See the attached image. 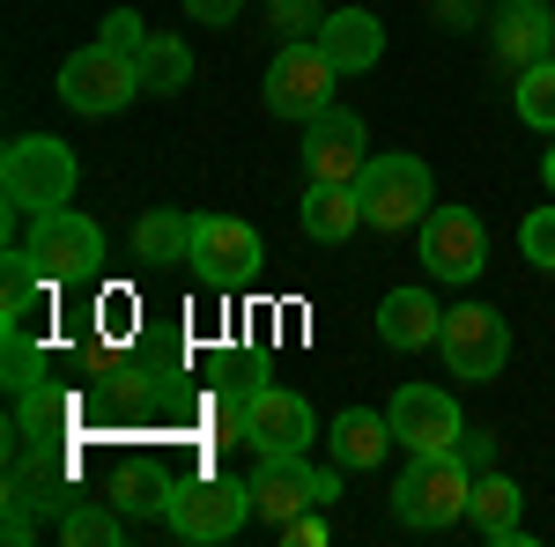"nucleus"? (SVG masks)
<instances>
[{"instance_id": "nucleus-2", "label": "nucleus", "mask_w": 555, "mask_h": 547, "mask_svg": "<svg viewBox=\"0 0 555 547\" xmlns=\"http://www.w3.org/2000/svg\"><path fill=\"white\" fill-rule=\"evenodd\" d=\"M356 200H363L371 230L400 237V230H423V214L437 208V178H429L423 156H371L356 178Z\"/></svg>"}, {"instance_id": "nucleus-27", "label": "nucleus", "mask_w": 555, "mask_h": 547, "mask_svg": "<svg viewBox=\"0 0 555 547\" xmlns=\"http://www.w3.org/2000/svg\"><path fill=\"white\" fill-rule=\"evenodd\" d=\"M38 385H44V348L15 326V334H8V392H15V400H30Z\"/></svg>"}, {"instance_id": "nucleus-23", "label": "nucleus", "mask_w": 555, "mask_h": 547, "mask_svg": "<svg viewBox=\"0 0 555 547\" xmlns=\"http://www.w3.org/2000/svg\"><path fill=\"white\" fill-rule=\"evenodd\" d=\"M185 82H193V52L178 38H149V52H141V89L149 96H178Z\"/></svg>"}, {"instance_id": "nucleus-10", "label": "nucleus", "mask_w": 555, "mask_h": 547, "mask_svg": "<svg viewBox=\"0 0 555 547\" xmlns=\"http://www.w3.org/2000/svg\"><path fill=\"white\" fill-rule=\"evenodd\" d=\"M245 518H253V481H230V473H201L171 496L178 541H230Z\"/></svg>"}, {"instance_id": "nucleus-22", "label": "nucleus", "mask_w": 555, "mask_h": 547, "mask_svg": "<svg viewBox=\"0 0 555 547\" xmlns=\"http://www.w3.org/2000/svg\"><path fill=\"white\" fill-rule=\"evenodd\" d=\"M185 252H193V214L156 208V214L133 222V259H141V266H171V259H185Z\"/></svg>"}, {"instance_id": "nucleus-9", "label": "nucleus", "mask_w": 555, "mask_h": 547, "mask_svg": "<svg viewBox=\"0 0 555 547\" xmlns=\"http://www.w3.org/2000/svg\"><path fill=\"white\" fill-rule=\"evenodd\" d=\"M193 274L208 282V289H245V282H259V259H267V245H259L253 222H237V214H193Z\"/></svg>"}, {"instance_id": "nucleus-17", "label": "nucleus", "mask_w": 555, "mask_h": 547, "mask_svg": "<svg viewBox=\"0 0 555 547\" xmlns=\"http://www.w3.org/2000/svg\"><path fill=\"white\" fill-rule=\"evenodd\" d=\"M304 237H319V245H348L356 230H363V200H356V185H334V178H311V193H304Z\"/></svg>"}, {"instance_id": "nucleus-24", "label": "nucleus", "mask_w": 555, "mask_h": 547, "mask_svg": "<svg viewBox=\"0 0 555 547\" xmlns=\"http://www.w3.org/2000/svg\"><path fill=\"white\" fill-rule=\"evenodd\" d=\"M518 119L533 133H555V60H533L518 75Z\"/></svg>"}, {"instance_id": "nucleus-38", "label": "nucleus", "mask_w": 555, "mask_h": 547, "mask_svg": "<svg viewBox=\"0 0 555 547\" xmlns=\"http://www.w3.org/2000/svg\"><path fill=\"white\" fill-rule=\"evenodd\" d=\"M267 8H274V0H267Z\"/></svg>"}, {"instance_id": "nucleus-4", "label": "nucleus", "mask_w": 555, "mask_h": 547, "mask_svg": "<svg viewBox=\"0 0 555 547\" xmlns=\"http://www.w3.org/2000/svg\"><path fill=\"white\" fill-rule=\"evenodd\" d=\"M133 96H149V89H141V60L112 52V44H82V52L60 67V104L82 112V119H112V112H127Z\"/></svg>"}, {"instance_id": "nucleus-12", "label": "nucleus", "mask_w": 555, "mask_h": 547, "mask_svg": "<svg viewBox=\"0 0 555 547\" xmlns=\"http://www.w3.org/2000/svg\"><path fill=\"white\" fill-rule=\"evenodd\" d=\"M423 266L437 282H474L489 266V230L474 208H429L423 214Z\"/></svg>"}, {"instance_id": "nucleus-7", "label": "nucleus", "mask_w": 555, "mask_h": 547, "mask_svg": "<svg viewBox=\"0 0 555 547\" xmlns=\"http://www.w3.org/2000/svg\"><path fill=\"white\" fill-rule=\"evenodd\" d=\"M30 252H38L44 282L52 289H75V282H96L104 274V230L75 208H52V214H30Z\"/></svg>"}, {"instance_id": "nucleus-8", "label": "nucleus", "mask_w": 555, "mask_h": 547, "mask_svg": "<svg viewBox=\"0 0 555 547\" xmlns=\"http://www.w3.org/2000/svg\"><path fill=\"white\" fill-rule=\"evenodd\" d=\"M437 348H444V363H452L460 385H489V378H504L512 326H504V311H489V303H460V311H444Z\"/></svg>"}, {"instance_id": "nucleus-19", "label": "nucleus", "mask_w": 555, "mask_h": 547, "mask_svg": "<svg viewBox=\"0 0 555 547\" xmlns=\"http://www.w3.org/2000/svg\"><path fill=\"white\" fill-rule=\"evenodd\" d=\"M496 52L518 60V67H533V60H555V15L541 0H512L504 15H496Z\"/></svg>"}, {"instance_id": "nucleus-14", "label": "nucleus", "mask_w": 555, "mask_h": 547, "mask_svg": "<svg viewBox=\"0 0 555 547\" xmlns=\"http://www.w3.org/2000/svg\"><path fill=\"white\" fill-rule=\"evenodd\" d=\"M392 437L408 444V452H460V400L452 392H437V385H400L392 392Z\"/></svg>"}, {"instance_id": "nucleus-29", "label": "nucleus", "mask_w": 555, "mask_h": 547, "mask_svg": "<svg viewBox=\"0 0 555 547\" xmlns=\"http://www.w3.org/2000/svg\"><path fill=\"white\" fill-rule=\"evenodd\" d=\"M96 44H112V52L141 60V52H149V30H141V15H133V8H112V15H104V30H96Z\"/></svg>"}, {"instance_id": "nucleus-5", "label": "nucleus", "mask_w": 555, "mask_h": 547, "mask_svg": "<svg viewBox=\"0 0 555 547\" xmlns=\"http://www.w3.org/2000/svg\"><path fill=\"white\" fill-rule=\"evenodd\" d=\"M334 82H341V67L326 60V44L289 38L274 52V67H267V112L274 119H319L334 104Z\"/></svg>"}, {"instance_id": "nucleus-31", "label": "nucleus", "mask_w": 555, "mask_h": 547, "mask_svg": "<svg viewBox=\"0 0 555 547\" xmlns=\"http://www.w3.org/2000/svg\"><path fill=\"white\" fill-rule=\"evenodd\" d=\"M319 23H326V15H319L311 0H274V30H282V38H304V30H319Z\"/></svg>"}, {"instance_id": "nucleus-37", "label": "nucleus", "mask_w": 555, "mask_h": 547, "mask_svg": "<svg viewBox=\"0 0 555 547\" xmlns=\"http://www.w3.org/2000/svg\"><path fill=\"white\" fill-rule=\"evenodd\" d=\"M437 8H452V0H437Z\"/></svg>"}, {"instance_id": "nucleus-36", "label": "nucleus", "mask_w": 555, "mask_h": 547, "mask_svg": "<svg viewBox=\"0 0 555 547\" xmlns=\"http://www.w3.org/2000/svg\"><path fill=\"white\" fill-rule=\"evenodd\" d=\"M541 178H548V193H555V148H548V164H541Z\"/></svg>"}, {"instance_id": "nucleus-35", "label": "nucleus", "mask_w": 555, "mask_h": 547, "mask_svg": "<svg viewBox=\"0 0 555 547\" xmlns=\"http://www.w3.org/2000/svg\"><path fill=\"white\" fill-rule=\"evenodd\" d=\"M8 541H30V496H8Z\"/></svg>"}, {"instance_id": "nucleus-3", "label": "nucleus", "mask_w": 555, "mask_h": 547, "mask_svg": "<svg viewBox=\"0 0 555 547\" xmlns=\"http://www.w3.org/2000/svg\"><path fill=\"white\" fill-rule=\"evenodd\" d=\"M467 489H474V473H467L460 452H415V466H408L400 489H392V518L415 525V533L460 525V518H467Z\"/></svg>"}, {"instance_id": "nucleus-11", "label": "nucleus", "mask_w": 555, "mask_h": 547, "mask_svg": "<svg viewBox=\"0 0 555 547\" xmlns=\"http://www.w3.org/2000/svg\"><path fill=\"white\" fill-rule=\"evenodd\" d=\"M319 437V415L304 392H282V385H253L245 392V444L259 459H282V452H304Z\"/></svg>"}, {"instance_id": "nucleus-25", "label": "nucleus", "mask_w": 555, "mask_h": 547, "mask_svg": "<svg viewBox=\"0 0 555 547\" xmlns=\"http://www.w3.org/2000/svg\"><path fill=\"white\" fill-rule=\"evenodd\" d=\"M171 481H164V473H156V466H133L127 481H119V510H127V518H171Z\"/></svg>"}, {"instance_id": "nucleus-30", "label": "nucleus", "mask_w": 555, "mask_h": 547, "mask_svg": "<svg viewBox=\"0 0 555 547\" xmlns=\"http://www.w3.org/2000/svg\"><path fill=\"white\" fill-rule=\"evenodd\" d=\"M518 245H526V259L533 266H548L555 274V208H533L526 222H518Z\"/></svg>"}, {"instance_id": "nucleus-13", "label": "nucleus", "mask_w": 555, "mask_h": 547, "mask_svg": "<svg viewBox=\"0 0 555 547\" xmlns=\"http://www.w3.org/2000/svg\"><path fill=\"white\" fill-rule=\"evenodd\" d=\"M363 164H371V133H363V119H356V112L326 104L319 119H304V170H311V178L356 185V178H363Z\"/></svg>"}, {"instance_id": "nucleus-34", "label": "nucleus", "mask_w": 555, "mask_h": 547, "mask_svg": "<svg viewBox=\"0 0 555 547\" xmlns=\"http://www.w3.org/2000/svg\"><path fill=\"white\" fill-rule=\"evenodd\" d=\"M185 15H193V23H215V30H222V23H237V0H185Z\"/></svg>"}, {"instance_id": "nucleus-21", "label": "nucleus", "mask_w": 555, "mask_h": 547, "mask_svg": "<svg viewBox=\"0 0 555 547\" xmlns=\"http://www.w3.org/2000/svg\"><path fill=\"white\" fill-rule=\"evenodd\" d=\"M44 289H52V282H44V266H38V252H30V245L0 259V334H15Z\"/></svg>"}, {"instance_id": "nucleus-18", "label": "nucleus", "mask_w": 555, "mask_h": 547, "mask_svg": "<svg viewBox=\"0 0 555 547\" xmlns=\"http://www.w3.org/2000/svg\"><path fill=\"white\" fill-rule=\"evenodd\" d=\"M437 334H444V311H437L423 289H392L378 303V340H385V348L408 355V348H429Z\"/></svg>"}, {"instance_id": "nucleus-1", "label": "nucleus", "mask_w": 555, "mask_h": 547, "mask_svg": "<svg viewBox=\"0 0 555 547\" xmlns=\"http://www.w3.org/2000/svg\"><path fill=\"white\" fill-rule=\"evenodd\" d=\"M75 148L67 141H52V133H23V141H8V156H0V193H8V214H52L75 200Z\"/></svg>"}, {"instance_id": "nucleus-20", "label": "nucleus", "mask_w": 555, "mask_h": 547, "mask_svg": "<svg viewBox=\"0 0 555 547\" xmlns=\"http://www.w3.org/2000/svg\"><path fill=\"white\" fill-rule=\"evenodd\" d=\"M467 518L489 533V541H526V533H518V481H504V473H474Z\"/></svg>"}, {"instance_id": "nucleus-16", "label": "nucleus", "mask_w": 555, "mask_h": 547, "mask_svg": "<svg viewBox=\"0 0 555 547\" xmlns=\"http://www.w3.org/2000/svg\"><path fill=\"white\" fill-rule=\"evenodd\" d=\"M326 452L341 473H371V466L392 452V415H371V407H348L334 429H326Z\"/></svg>"}, {"instance_id": "nucleus-6", "label": "nucleus", "mask_w": 555, "mask_h": 547, "mask_svg": "<svg viewBox=\"0 0 555 547\" xmlns=\"http://www.w3.org/2000/svg\"><path fill=\"white\" fill-rule=\"evenodd\" d=\"M341 496V466L334 473H319V466H304V452H282V459H259L253 473V518L267 533H282L297 510H319Z\"/></svg>"}, {"instance_id": "nucleus-15", "label": "nucleus", "mask_w": 555, "mask_h": 547, "mask_svg": "<svg viewBox=\"0 0 555 547\" xmlns=\"http://www.w3.org/2000/svg\"><path fill=\"white\" fill-rule=\"evenodd\" d=\"M319 44H326V60H334L341 75H371L385 60V23L363 15V8H341V15L319 23Z\"/></svg>"}, {"instance_id": "nucleus-28", "label": "nucleus", "mask_w": 555, "mask_h": 547, "mask_svg": "<svg viewBox=\"0 0 555 547\" xmlns=\"http://www.w3.org/2000/svg\"><path fill=\"white\" fill-rule=\"evenodd\" d=\"M23 429H30V437H60V429H67V421H75V400H67V392H30V400H23Z\"/></svg>"}, {"instance_id": "nucleus-33", "label": "nucleus", "mask_w": 555, "mask_h": 547, "mask_svg": "<svg viewBox=\"0 0 555 547\" xmlns=\"http://www.w3.org/2000/svg\"><path fill=\"white\" fill-rule=\"evenodd\" d=\"M282 541H289V547H319V541H326V525H319V510H297V518L282 525Z\"/></svg>"}, {"instance_id": "nucleus-32", "label": "nucleus", "mask_w": 555, "mask_h": 547, "mask_svg": "<svg viewBox=\"0 0 555 547\" xmlns=\"http://www.w3.org/2000/svg\"><path fill=\"white\" fill-rule=\"evenodd\" d=\"M460 459H467V473H489V466H496V437L467 429V437H460Z\"/></svg>"}, {"instance_id": "nucleus-26", "label": "nucleus", "mask_w": 555, "mask_h": 547, "mask_svg": "<svg viewBox=\"0 0 555 547\" xmlns=\"http://www.w3.org/2000/svg\"><path fill=\"white\" fill-rule=\"evenodd\" d=\"M60 541H67V547H112V541H119V510H112V504H67Z\"/></svg>"}]
</instances>
